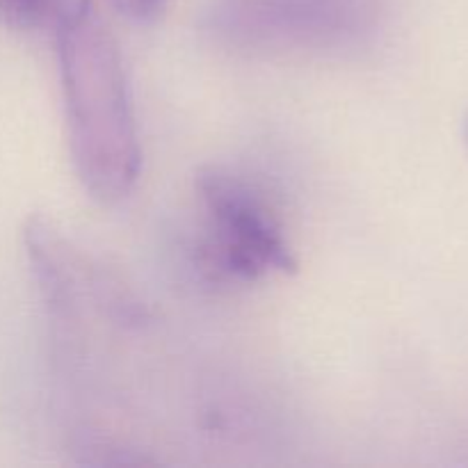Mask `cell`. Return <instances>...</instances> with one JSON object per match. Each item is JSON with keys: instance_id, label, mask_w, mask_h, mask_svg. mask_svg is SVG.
Wrapping results in <instances>:
<instances>
[{"instance_id": "3", "label": "cell", "mask_w": 468, "mask_h": 468, "mask_svg": "<svg viewBox=\"0 0 468 468\" xmlns=\"http://www.w3.org/2000/svg\"><path fill=\"white\" fill-rule=\"evenodd\" d=\"M373 23V0H210L201 27L236 53L341 48Z\"/></svg>"}, {"instance_id": "4", "label": "cell", "mask_w": 468, "mask_h": 468, "mask_svg": "<svg viewBox=\"0 0 468 468\" xmlns=\"http://www.w3.org/2000/svg\"><path fill=\"white\" fill-rule=\"evenodd\" d=\"M62 0H0V23L12 30H30L58 14Z\"/></svg>"}, {"instance_id": "2", "label": "cell", "mask_w": 468, "mask_h": 468, "mask_svg": "<svg viewBox=\"0 0 468 468\" xmlns=\"http://www.w3.org/2000/svg\"><path fill=\"white\" fill-rule=\"evenodd\" d=\"M197 195L204 208V236L197 245L204 272L254 282L297 268L277 215L245 178L213 167L197 176Z\"/></svg>"}, {"instance_id": "1", "label": "cell", "mask_w": 468, "mask_h": 468, "mask_svg": "<svg viewBox=\"0 0 468 468\" xmlns=\"http://www.w3.org/2000/svg\"><path fill=\"white\" fill-rule=\"evenodd\" d=\"M69 146L78 178L103 204L131 195L142 146L117 37L94 0H62L55 14Z\"/></svg>"}, {"instance_id": "5", "label": "cell", "mask_w": 468, "mask_h": 468, "mask_svg": "<svg viewBox=\"0 0 468 468\" xmlns=\"http://www.w3.org/2000/svg\"><path fill=\"white\" fill-rule=\"evenodd\" d=\"M122 16L133 18V21H154L167 7V0H108Z\"/></svg>"}]
</instances>
